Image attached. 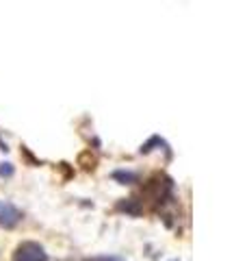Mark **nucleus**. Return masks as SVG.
Masks as SVG:
<instances>
[{
  "label": "nucleus",
  "mask_w": 247,
  "mask_h": 261,
  "mask_svg": "<svg viewBox=\"0 0 247 261\" xmlns=\"http://www.w3.org/2000/svg\"><path fill=\"white\" fill-rule=\"evenodd\" d=\"M143 194L147 198H152V202H156V205H167V202H171L176 198L174 196V181L167 176H154L145 183Z\"/></svg>",
  "instance_id": "1"
},
{
  "label": "nucleus",
  "mask_w": 247,
  "mask_h": 261,
  "mask_svg": "<svg viewBox=\"0 0 247 261\" xmlns=\"http://www.w3.org/2000/svg\"><path fill=\"white\" fill-rule=\"evenodd\" d=\"M11 261H48V252L37 242H22L13 250Z\"/></svg>",
  "instance_id": "2"
},
{
  "label": "nucleus",
  "mask_w": 247,
  "mask_h": 261,
  "mask_svg": "<svg viewBox=\"0 0 247 261\" xmlns=\"http://www.w3.org/2000/svg\"><path fill=\"white\" fill-rule=\"evenodd\" d=\"M22 209H18L9 200H0V228H15L22 222Z\"/></svg>",
  "instance_id": "3"
},
{
  "label": "nucleus",
  "mask_w": 247,
  "mask_h": 261,
  "mask_svg": "<svg viewBox=\"0 0 247 261\" xmlns=\"http://www.w3.org/2000/svg\"><path fill=\"white\" fill-rule=\"evenodd\" d=\"M115 209H117L119 214L130 216V218L143 216V202H141V200H137L135 196H130V198H121L117 205H115Z\"/></svg>",
  "instance_id": "4"
},
{
  "label": "nucleus",
  "mask_w": 247,
  "mask_h": 261,
  "mask_svg": "<svg viewBox=\"0 0 247 261\" xmlns=\"http://www.w3.org/2000/svg\"><path fill=\"white\" fill-rule=\"evenodd\" d=\"M111 178L115 183H119V185H135V183H139V174L135 172V170H126V168L115 170V172L111 174Z\"/></svg>",
  "instance_id": "5"
},
{
  "label": "nucleus",
  "mask_w": 247,
  "mask_h": 261,
  "mask_svg": "<svg viewBox=\"0 0 247 261\" xmlns=\"http://www.w3.org/2000/svg\"><path fill=\"white\" fill-rule=\"evenodd\" d=\"M154 146H159V148H161V146H167V142H165L161 135H152L145 144H141V148H139V152H141V154H150L152 150H156Z\"/></svg>",
  "instance_id": "6"
},
{
  "label": "nucleus",
  "mask_w": 247,
  "mask_h": 261,
  "mask_svg": "<svg viewBox=\"0 0 247 261\" xmlns=\"http://www.w3.org/2000/svg\"><path fill=\"white\" fill-rule=\"evenodd\" d=\"M13 172H15L13 163H9V161H3V163H0V178H11Z\"/></svg>",
  "instance_id": "7"
},
{
  "label": "nucleus",
  "mask_w": 247,
  "mask_h": 261,
  "mask_svg": "<svg viewBox=\"0 0 247 261\" xmlns=\"http://www.w3.org/2000/svg\"><path fill=\"white\" fill-rule=\"evenodd\" d=\"M85 261H126L117 255H96V257H87Z\"/></svg>",
  "instance_id": "8"
}]
</instances>
